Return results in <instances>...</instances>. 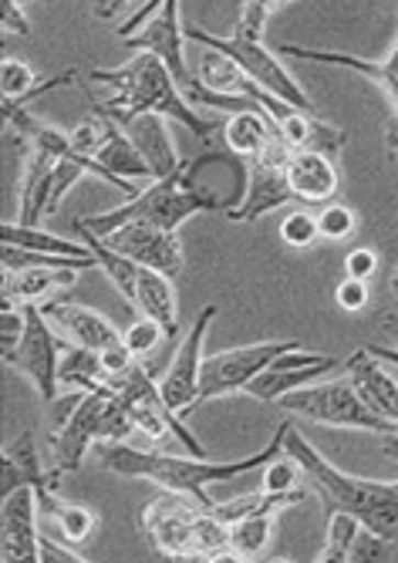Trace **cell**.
Here are the masks:
<instances>
[{"mask_svg":"<svg viewBox=\"0 0 398 563\" xmlns=\"http://www.w3.org/2000/svg\"><path fill=\"white\" fill-rule=\"evenodd\" d=\"M261 486L274 489V493H290L297 486H305V473H301V466H297L294 455L280 452L277 459H270V463L261 470Z\"/></svg>","mask_w":398,"mask_h":563,"instance_id":"cell-36","label":"cell"},{"mask_svg":"<svg viewBox=\"0 0 398 563\" xmlns=\"http://www.w3.org/2000/svg\"><path fill=\"white\" fill-rule=\"evenodd\" d=\"M277 135L290 145V148H311V152H324V156L338 159L344 145H347V135L334 125H328L321 115H311V112H290L280 125H277Z\"/></svg>","mask_w":398,"mask_h":563,"instance_id":"cell-27","label":"cell"},{"mask_svg":"<svg viewBox=\"0 0 398 563\" xmlns=\"http://www.w3.org/2000/svg\"><path fill=\"white\" fill-rule=\"evenodd\" d=\"M277 537V517H246L230 523V560H261Z\"/></svg>","mask_w":398,"mask_h":563,"instance_id":"cell-32","label":"cell"},{"mask_svg":"<svg viewBox=\"0 0 398 563\" xmlns=\"http://www.w3.org/2000/svg\"><path fill=\"white\" fill-rule=\"evenodd\" d=\"M186 41L189 44H207V47L223 51V55H230L246 75H251L257 85H264L267 91H274L280 101H287V106L301 109V112L318 115V109H314V101L308 98L305 85H297V78L284 68L280 55L267 51L264 41H243V37H233V34L220 37V34H210V31L196 27V24H186Z\"/></svg>","mask_w":398,"mask_h":563,"instance_id":"cell-6","label":"cell"},{"mask_svg":"<svg viewBox=\"0 0 398 563\" xmlns=\"http://www.w3.org/2000/svg\"><path fill=\"white\" fill-rule=\"evenodd\" d=\"M294 422L284 419L277 426V432L270 435V442L254 452V455H243V459H230V463H213L207 455H166V452H153V449H135L129 442H98V463L102 470L125 476V479H148L156 483L159 489H173L183 496H192L196 503L213 506V499L207 496L210 486H226L240 476H251L261 473L270 459H277L284 452L287 442V429Z\"/></svg>","mask_w":398,"mask_h":563,"instance_id":"cell-1","label":"cell"},{"mask_svg":"<svg viewBox=\"0 0 398 563\" xmlns=\"http://www.w3.org/2000/svg\"><path fill=\"white\" fill-rule=\"evenodd\" d=\"M203 503H196L192 496L159 489L153 499L142 506V533L148 543L156 547V553L169 560H192V540H196V523L203 517Z\"/></svg>","mask_w":398,"mask_h":563,"instance_id":"cell-9","label":"cell"},{"mask_svg":"<svg viewBox=\"0 0 398 563\" xmlns=\"http://www.w3.org/2000/svg\"><path fill=\"white\" fill-rule=\"evenodd\" d=\"M129 8H132V0H91L95 18H102V21L119 18V14H122V11H129Z\"/></svg>","mask_w":398,"mask_h":563,"instance_id":"cell-46","label":"cell"},{"mask_svg":"<svg viewBox=\"0 0 398 563\" xmlns=\"http://www.w3.org/2000/svg\"><path fill=\"white\" fill-rule=\"evenodd\" d=\"M308 496H311V486H308V483H305V486H297V489H290V493H274V489L257 486L254 493H236V496H230V499H220V503H213L210 509L230 527V523L246 520V517H280L284 509L308 503Z\"/></svg>","mask_w":398,"mask_h":563,"instance_id":"cell-23","label":"cell"},{"mask_svg":"<svg viewBox=\"0 0 398 563\" xmlns=\"http://www.w3.org/2000/svg\"><path fill=\"white\" fill-rule=\"evenodd\" d=\"M166 338H169V331H166L159 321H153V318H139L135 324H129V328H125L122 344H125V347L139 357V362H142V357L153 354Z\"/></svg>","mask_w":398,"mask_h":563,"instance_id":"cell-37","label":"cell"},{"mask_svg":"<svg viewBox=\"0 0 398 563\" xmlns=\"http://www.w3.org/2000/svg\"><path fill=\"white\" fill-rule=\"evenodd\" d=\"M58 385H62V391H98V388H109V372L102 365V351H91V347L65 341L62 365H58Z\"/></svg>","mask_w":398,"mask_h":563,"instance_id":"cell-29","label":"cell"},{"mask_svg":"<svg viewBox=\"0 0 398 563\" xmlns=\"http://www.w3.org/2000/svg\"><path fill=\"white\" fill-rule=\"evenodd\" d=\"M44 318L55 324V331L68 341V344H81V347H91V351H106L112 347L115 341H122V334L115 331V324L106 318L91 311V307L85 303H75L68 297H52L41 303Z\"/></svg>","mask_w":398,"mask_h":563,"instance_id":"cell-16","label":"cell"},{"mask_svg":"<svg viewBox=\"0 0 398 563\" xmlns=\"http://www.w3.org/2000/svg\"><path fill=\"white\" fill-rule=\"evenodd\" d=\"M391 290H395V297H398V267H395V274H391Z\"/></svg>","mask_w":398,"mask_h":563,"instance_id":"cell-50","label":"cell"},{"mask_svg":"<svg viewBox=\"0 0 398 563\" xmlns=\"http://www.w3.org/2000/svg\"><path fill=\"white\" fill-rule=\"evenodd\" d=\"M318 230H321V240L328 243H344L352 240L355 230H358V213L352 207H344V202H324V210L318 213Z\"/></svg>","mask_w":398,"mask_h":563,"instance_id":"cell-35","label":"cell"},{"mask_svg":"<svg viewBox=\"0 0 398 563\" xmlns=\"http://www.w3.org/2000/svg\"><path fill=\"white\" fill-rule=\"evenodd\" d=\"M62 351H65V338L55 331V324L44 318L41 303H27V328L24 338L18 344V351L8 357L4 365H11L14 372L27 375L34 391L41 395V401L52 405L62 395L58 385V365H62Z\"/></svg>","mask_w":398,"mask_h":563,"instance_id":"cell-10","label":"cell"},{"mask_svg":"<svg viewBox=\"0 0 398 563\" xmlns=\"http://www.w3.org/2000/svg\"><path fill=\"white\" fill-rule=\"evenodd\" d=\"M135 362H139V357H135L122 341H115L112 347H106V351H102V365H106V372H109V382H112V378H119V375H125Z\"/></svg>","mask_w":398,"mask_h":563,"instance_id":"cell-45","label":"cell"},{"mask_svg":"<svg viewBox=\"0 0 398 563\" xmlns=\"http://www.w3.org/2000/svg\"><path fill=\"white\" fill-rule=\"evenodd\" d=\"M37 493L34 486H21L4 496L0 506V560L4 563H37Z\"/></svg>","mask_w":398,"mask_h":563,"instance_id":"cell-15","label":"cell"},{"mask_svg":"<svg viewBox=\"0 0 398 563\" xmlns=\"http://www.w3.org/2000/svg\"><path fill=\"white\" fill-rule=\"evenodd\" d=\"M132 311L142 318L159 321L169 338L176 334V321H179V303H176V287L173 277L153 271V267H139V280H135V300Z\"/></svg>","mask_w":398,"mask_h":563,"instance_id":"cell-25","label":"cell"},{"mask_svg":"<svg viewBox=\"0 0 398 563\" xmlns=\"http://www.w3.org/2000/svg\"><path fill=\"white\" fill-rule=\"evenodd\" d=\"M287 183L297 202H331L341 189V169L338 159L324 156V152H311V148H290L287 156Z\"/></svg>","mask_w":398,"mask_h":563,"instance_id":"cell-18","label":"cell"},{"mask_svg":"<svg viewBox=\"0 0 398 563\" xmlns=\"http://www.w3.org/2000/svg\"><path fill=\"white\" fill-rule=\"evenodd\" d=\"M267 21H270V11L261 4V0H246L230 34L243 37V41H264L267 37Z\"/></svg>","mask_w":398,"mask_h":563,"instance_id":"cell-39","label":"cell"},{"mask_svg":"<svg viewBox=\"0 0 398 563\" xmlns=\"http://www.w3.org/2000/svg\"><path fill=\"white\" fill-rule=\"evenodd\" d=\"M277 408L287 416H297L314 426L328 429H355V432H372V435H391L395 429L368 408L362 391L347 375H328L321 382L301 385L277 398Z\"/></svg>","mask_w":398,"mask_h":563,"instance_id":"cell-5","label":"cell"},{"mask_svg":"<svg viewBox=\"0 0 398 563\" xmlns=\"http://www.w3.org/2000/svg\"><path fill=\"white\" fill-rule=\"evenodd\" d=\"M217 318V303H207L199 311L196 324L189 328V334L183 338V344L173 354V365L166 368L159 391L166 398V405L173 408L176 416H189L192 408L199 405V375H203V347H207V334L210 324Z\"/></svg>","mask_w":398,"mask_h":563,"instance_id":"cell-11","label":"cell"},{"mask_svg":"<svg viewBox=\"0 0 398 563\" xmlns=\"http://www.w3.org/2000/svg\"><path fill=\"white\" fill-rule=\"evenodd\" d=\"M280 240L294 250H308L321 240V230H318V217L308 213V210H294L290 217L280 220Z\"/></svg>","mask_w":398,"mask_h":563,"instance_id":"cell-38","label":"cell"},{"mask_svg":"<svg viewBox=\"0 0 398 563\" xmlns=\"http://www.w3.org/2000/svg\"><path fill=\"white\" fill-rule=\"evenodd\" d=\"M37 563H85V553L71 550L68 540L55 543L52 537H41L37 540Z\"/></svg>","mask_w":398,"mask_h":563,"instance_id":"cell-43","label":"cell"},{"mask_svg":"<svg viewBox=\"0 0 398 563\" xmlns=\"http://www.w3.org/2000/svg\"><path fill=\"white\" fill-rule=\"evenodd\" d=\"M112 250L125 253L132 257L139 267H153L166 277H179L183 267H186V253H183V243H179V233L173 230H163L148 220H129L122 227H115L109 236H102Z\"/></svg>","mask_w":398,"mask_h":563,"instance_id":"cell-12","label":"cell"},{"mask_svg":"<svg viewBox=\"0 0 398 563\" xmlns=\"http://www.w3.org/2000/svg\"><path fill=\"white\" fill-rule=\"evenodd\" d=\"M344 375L355 382L372 412H378L398 432V378L385 368V362H378L368 347H362L344 362Z\"/></svg>","mask_w":398,"mask_h":563,"instance_id":"cell-19","label":"cell"},{"mask_svg":"<svg viewBox=\"0 0 398 563\" xmlns=\"http://www.w3.org/2000/svg\"><path fill=\"white\" fill-rule=\"evenodd\" d=\"M220 135L230 156H236L240 163H251L277 139V129L270 125L264 109H246V112L226 115V122L220 125Z\"/></svg>","mask_w":398,"mask_h":563,"instance_id":"cell-24","label":"cell"},{"mask_svg":"<svg viewBox=\"0 0 398 563\" xmlns=\"http://www.w3.org/2000/svg\"><path fill=\"white\" fill-rule=\"evenodd\" d=\"M109 388L98 391H85L81 401L71 408V416L52 429V439H47V449H52V470L75 473L81 470L88 449L98 442V426H102V408H106Z\"/></svg>","mask_w":398,"mask_h":563,"instance_id":"cell-13","label":"cell"},{"mask_svg":"<svg viewBox=\"0 0 398 563\" xmlns=\"http://www.w3.org/2000/svg\"><path fill=\"white\" fill-rule=\"evenodd\" d=\"M331 372H338V357L321 354V351H301V347H297V351L280 354L267 372H261L251 385H246L243 395H251L257 401H267V405H277L280 395L301 388V385H311V382H321Z\"/></svg>","mask_w":398,"mask_h":563,"instance_id":"cell-14","label":"cell"},{"mask_svg":"<svg viewBox=\"0 0 398 563\" xmlns=\"http://www.w3.org/2000/svg\"><path fill=\"white\" fill-rule=\"evenodd\" d=\"M71 81H78V71L75 68H68L58 78L41 81L37 71L24 58H4V62H0V91H4V106H0V109H11V106L24 109V101L37 98L44 91H52L58 85H71Z\"/></svg>","mask_w":398,"mask_h":563,"instance_id":"cell-28","label":"cell"},{"mask_svg":"<svg viewBox=\"0 0 398 563\" xmlns=\"http://www.w3.org/2000/svg\"><path fill=\"white\" fill-rule=\"evenodd\" d=\"M88 78L95 85L109 88V101H91V109L112 115L115 122H132L135 115H166L169 122L186 125L196 139L210 142L213 132L223 125L217 119H207L196 106H189V98L183 95L179 81L173 71L156 58L135 51V58L119 65V68H91Z\"/></svg>","mask_w":398,"mask_h":563,"instance_id":"cell-2","label":"cell"},{"mask_svg":"<svg viewBox=\"0 0 398 563\" xmlns=\"http://www.w3.org/2000/svg\"><path fill=\"white\" fill-rule=\"evenodd\" d=\"M21 486H34V489L62 486V473L58 470H52V466L44 470L31 429L21 432L14 442H8L4 449H0V496H11Z\"/></svg>","mask_w":398,"mask_h":563,"instance_id":"cell-20","label":"cell"},{"mask_svg":"<svg viewBox=\"0 0 398 563\" xmlns=\"http://www.w3.org/2000/svg\"><path fill=\"white\" fill-rule=\"evenodd\" d=\"M395 169H398V152H395Z\"/></svg>","mask_w":398,"mask_h":563,"instance_id":"cell-52","label":"cell"},{"mask_svg":"<svg viewBox=\"0 0 398 563\" xmlns=\"http://www.w3.org/2000/svg\"><path fill=\"white\" fill-rule=\"evenodd\" d=\"M78 274L81 271H62V267H27V271L4 274V300L44 303L65 294L68 287H75Z\"/></svg>","mask_w":398,"mask_h":563,"instance_id":"cell-26","label":"cell"},{"mask_svg":"<svg viewBox=\"0 0 398 563\" xmlns=\"http://www.w3.org/2000/svg\"><path fill=\"white\" fill-rule=\"evenodd\" d=\"M0 267L4 274L14 271H27V267H62V271H95V261H78V257H58V253H37V250H24V246H0Z\"/></svg>","mask_w":398,"mask_h":563,"instance_id":"cell-33","label":"cell"},{"mask_svg":"<svg viewBox=\"0 0 398 563\" xmlns=\"http://www.w3.org/2000/svg\"><path fill=\"white\" fill-rule=\"evenodd\" d=\"M75 230L81 233V240H85L88 250L95 253L98 271H102V274L109 277V284H112V287L122 294V300L132 307V300H135V280H139V264H135L132 257H125V253L112 250L102 236L91 233L88 227H81L78 220H75Z\"/></svg>","mask_w":398,"mask_h":563,"instance_id":"cell-30","label":"cell"},{"mask_svg":"<svg viewBox=\"0 0 398 563\" xmlns=\"http://www.w3.org/2000/svg\"><path fill=\"white\" fill-rule=\"evenodd\" d=\"M388 321H398V314H388Z\"/></svg>","mask_w":398,"mask_h":563,"instance_id":"cell-51","label":"cell"},{"mask_svg":"<svg viewBox=\"0 0 398 563\" xmlns=\"http://www.w3.org/2000/svg\"><path fill=\"white\" fill-rule=\"evenodd\" d=\"M368 351L378 357V362H385V365H391V368H398V347H382V344H368Z\"/></svg>","mask_w":398,"mask_h":563,"instance_id":"cell-47","label":"cell"},{"mask_svg":"<svg viewBox=\"0 0 398 563\" xmlns=\"http://www.w3.org/2000/svg\"><path fill=\"white\" fill-rule=\"evenodd\" d=\"M358 533H362V520L355 514H347V509L328 514V540H324V550L318 553V563H347Z\"/></svg>","mask_w":398,"mask_h":563,"instance_id":"cell-34","label":"cell"},{"mask_svg":"<svg viewBox=\"0 0 398 563\" xmlns=\"http://www.w3.org/2000/svg\"><path fill=\"white\" fill-rule=\"evenodd\" d=\"M287 156H290V145L277 135L261 156H254L251 163H246L243 196L223 213L230 223H257L261 217L294 202V192L287 183Z\"/></svg>","mask_w":398,"mask_h":563,"instance_id":"cell-8","label":"cell"},{"mask_svg":"<svg viewBox=\"0 0 398 563\" xmlns=\"http://www.w3.org/2000/svg\"><path fill=\"white\" fill-rule=\"evenodd\" d=\"M391 556V540L362 527V533L355 537L352 543V556H347V563H378V560H388Z\"/></svg>","mask_w":398,"mask_h":563,"instance_id":"cell-40","label":"cell"},{"mask_svg":"<svg viewBox=\"0 0 398 563\" xmlns=\"http://www.w3.org/2000/svg\"><path fill=\"white\" fill-rule=\"evenodd\" d=\"M284 452L297 459L305 483L324 503V514L347 509V514H355L362 520V527L398 543V486L395 483H375V479L341 473L294 426L287 429Z\"/></svg>","mask_w":398,"mask_h":563,"instance_id":"cell-4","label":"cell"},{"mask_svg":"<svg viewBox=\"0 0 398 563\" xmlns=\"http://www.w3.org/2000/svg\"><path fill=\"white\" fill-rule=\"evenodd\" d=\"M344 274H347V277H362V280H368L372 274H378V253H375L372 246H355V250L344 257Z\"/></svg>","mask_w":398,"mask_h":563,"instance_id":"cell-42","label":"cell"},{"mask_svg":"<svg viewBox=\"0 0 398 563\" xmlns=\"http://www.w3.org/2000/svg\"><path fill=\"white\" fill-rule=\"evenodd\" d=\"M261 4H264V8H267L270 14H274L277 8H284V4H290V0H261Z\"/></svg>","mask_w":398,"mask_h":563,"instance_id":"cell-49","label":"cell"},{"mask_svg":"<svg viewBox=\"0 0 398 563\" xmlns=\"http://www.w3.org/2000/svg\"><path fill=\"white\" fill-rule=\"evenodd\" d=\"M334 300H338L341 311H347V314L365 311V307H368V280H362V277H344L334 287Z\"/></svg>","mask_w":398,"mask_h":563,"instance_id":"cell-41","label":"cell"},{"mask_svg":"<svg viewBox=\"0 0 398 563\" xmlns=\"http://www.w3.org/2000/svg\"><path fill=\"white\" fill-rule=\"evenodd\" d=\"M280 58H301V62H314V65H334V68H347V71H358L368 81H375L388 106L391 115H398V41L388 51V58L372 62V58H358V55H344V51H321V47H305V44H284L277 51Z\"/></svg>","mask_w":398,"mask_h":563,"instance_id":"cell-17","label":"cell"},{"mask_svg":"<svg viewBox=\"0 0 398 563\" xmlns=\"http://www.w3.org/2000/svg\"><path fill=\"white\" fill-rule=\"evenodd\" d=\"M297 341H254V344H240L217 351L203 357V375H199V405H207L213 398L226 395H243L261 372H267L280 354L297 351Z\"/></svg>","mask_w":398,"mask_h":563,"instance_id":"cell-7","label":"cell"},{"mask_svg":"<svg viewBox=\"0 0 398 563\" xmlns=\"http://www.w3.org/2000/svg\"><path fill=\"white\" fill-rule=\"evenodd\" d=\"M21 4H27V0H21Z\"/></svg>","mask_w":398,"mask_h":563,"instance_id":"cell-53","label":"cell"},{"mask_svg":"<svg viewBox=\"0 0 398 563\" xmlns=\"http://www.w3.org/2000/svg\"><path fill=\"white\" fill-rule=\"evenodd\" d=\"M210 163H240L236 156H230L226 148H203L199 156L183 159V166L166 176V179H148L145 189H139L132 199L119 202V207L98 213V217H78L81 227H88L98 236H109L115 227L129 223V220H148L163 230L179 233V227L196 217V213H226L233 202H223L213 189L196 186V173L210 166Z\"/></svg>","mask_w":398,"mask_h":563,"instance_id":"cell-3","label":"cell"},{"mask_svg":"<svg viewBox=\"0 0 398 563\" xmlns=\"http://www.w3.org/2000/svg\"><path fill=\"white\" fill-rule=\"evenodd\" d=\"M0 243L11 246H24V250H37V253H58V257H78V261H95V253L88 250V243H75L65 240L58 233H47L41 227H24V223H4L0 227ZM98 264V261H95Z\"/></svg>","mask_w":398,"mask_h":563,"instance_id":"cell-31","label":"cell"},{"mask_svg":"<svg viewBox=\"0 0 398 563\" xmlns=\"http://www.w3.org/2000/svg\"><path fill=\"white\" fill-rule=\"evenodd\" d=\"M382 452H385V455H391L395 463H398V432L385 435V442H382Z\"/></svg>","mask_w":398,"mask_h":563,"instance_id":"cell-48","label":"cell"},{"mask_svg":"<svg viewBox=\"0 0 398 563\" xmlns=\"http://www.w3.org/2000/svg\"><path fill=\"white\" fill-rule=\"evenodd\" d=\"M55 163L44 148L27 142L24 152V169H21V189H18V223L24 227H41V217L52 213V179H55Z\"/></svg>","mask_w":398,"mask_h":563,"instance_id":"cell-21","label":"cell"},{"mask_svg":"<svg viewBox=\"0 0 398 563\" xmlns=\"http://www.w3.org/2000/svg\"><path fill=\"white\" fill-rule=\"evenodd\" d=\"M0 24H4V31H14L21 37H27L34 31L31 27V18L24 14L21 0H0Z\"/></svg>","mask_w":398,"mask_h":563,"instance_id":"cell-44","label":"cell"},{"mask_svg":"<svg viewBox=\"0 0 398 563\" xmlns=\"http://www.w3.org/2000/svg\"><path fill=\"white\" fill-rule=\"evenodd\" d=\"M125 132L135 142V148L142 152V159L148 163V169H153V179H166L183 166L166 115H153V112L135 115L132 122H125Z\"/></svg>","mask_w":398,"mask_h":563,"instance_id":"cell-22","label":"cell"}]
</instances>
